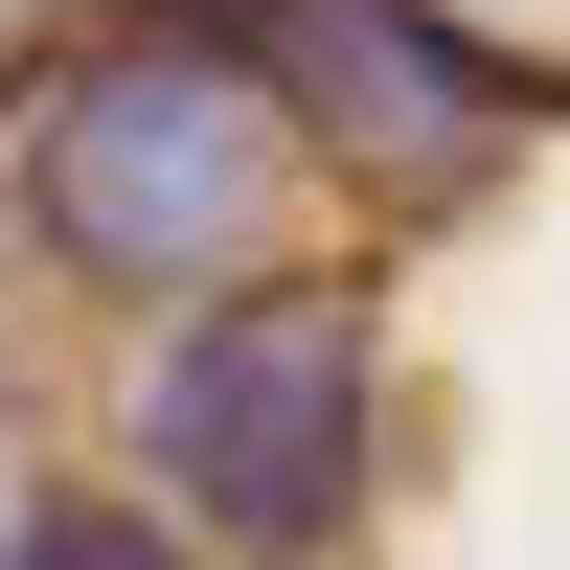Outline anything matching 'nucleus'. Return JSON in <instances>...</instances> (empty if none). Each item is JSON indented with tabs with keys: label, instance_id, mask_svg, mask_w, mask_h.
<instances>
[{
	"label": "nucleus",
	"instance_id": "nucleus-1",
	"mask_svg": "<svg viewBox=\"0 0 570 570\" xmlns=\"http://www.w3.org/2000/svg\"><path fill=\"white\" fill-rule=\"evenodd\" d=\"M0 183H23L46 274H91V297H228V274L297 252L320 206V137L297 91L252 69V46H69V69H23V115H0Z\"/></svg>",
	"mask_w": 570,
	"mask_h": 570
},
{
	"label": "nucleus",
	"instance_id": "nucleus-2",
	"mask_svg": "<svg viewBox=\"0 0 570 570\" xmlns=\"http://www.w3.org/2000/svg\"><path fill=\"white\" fill-rule=\"evenodd\" d=\"M365 411H389L365 297H320V274H228V297H183L160 389H137V456H160V502L228 525V548H343Z\"/></svg>",
	"mask_w": 570,
	"mask_h": 570
},
{
	"label": "nucleus",
	"instance_id": "nucleus-3",
	"mask_svg": "<svg viewBox=\"0 0 570 570\" xmlns=\"http://www.w3.org/2000/svg\"><path fill=\"white\" fill-rule=\"evenodd\" d=\"M252 69L297 91L320 183H365V206H480L525 137V69L456 46L434 0H252Z\"/></svg>",
	"mask_w": 570,
	"mask_h": 570
},
{
	"label": "nucleus",
	"instance_id": "nucleus-4",
	"mask_svg": "<svg viewBox=\"0 0 570 570\" xmlns=\"http://www.w3.org/2000/svg\"><path fill=\"white\" fill-rule=\"evenodd\" d=\"M0 570H183V525H137V502H46Z\"/></svg>",
	"mask_w": 570,
	"mask_h": 570
}]
</instances>
